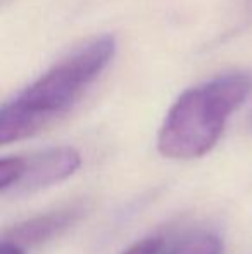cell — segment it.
<instances>
[{
    "label": "cell",
    "instance_id": "6da1fadb",
    "mask_svg": "<svg viewBox=\"0 0 252 254\" xmlns=\"http://www.w3.org/2000/svg\"><path fill=\"white\" fill-rule=\"evenodd\" d=\"M116 54V38L101 35L81 44L0 109V144L37 135L67 114Z\"/></svg>",
    "mask_w": 252,
    "mask_h": 254
},
{
    "label": "cell",
    "instance_id": "7a4b0ae2",
    "mask_svg": "<svg viewBox=\"0 0 252 254\" xmlns=\"http://www.w3.org/2000/svg\"><path fill=\"white\" fill-rule=\"evenodd\" d=\"M251 90L252 76L246 71H226L187 88L159 128L157 151L176 161L199 159L211 152Z\"/></svg>",
    "mask_w": 252,
    "mask_h": 254
},
{
    "label": "cell",
    "instance_id": "3957f363",
    "mask_svg": "<svg viewBox=\"0 0 252 254\" xmlns=\"http://www.w3.org/2000/svg\"><path fill=\"white\" fill-rule=\"evenodd\" d=\"M21 175L9 195L33 194L73 177L81 166V156L74 147H50L40 152L19 156Z\"/></svg>",
    "mask_w": 252,
    "mask_h": 254
},
{
    "label": "cell",
    "instance_id": "277c9868",
    "mask_svg": "<svg viewBox=\"0 0 252 254\" xmlns=\"http://www.w3.org/2000/svg\"><path fill=\"white\" fill-rule=\"evenodd\" d=\"M85 213L83 204H71L62 209L49 211V213L38 214L23 223L14 225L5 232L3 239L14 244L21 246H38L47 241L59 237L61 234L71 228Z\"/></svg>",
    "mask_w": 252,
    "mask_h": 254
},
{
    "label": "cell",
    "instance_id": "5b68a950",
    "mask_svg": "<svg viewBox=\"0 0 252 254\" xmlns=\"http://www.w3.org/2000/svg\"><path fill=\"white\" fill-rule=\"evenodd\" d=\"M164 254H223V241L214 232L199 230L180 239Z\"/></svg>",
    "mask_w": 252,
    "mask_h": 254
},
{
    "label": "cell",
    "instance_id": "8992f818",
    "mask_svg": "<svg viewBox=\"0 0 252 254\" xmlns=\"http://www.w3.org/2000/svg\"><path fill=\"white\" fill-rule=\"evenodd\" d=\"M162 248H164V241L161 237H147L135 242L121 254H162Z\"/></svg>",
    "mask_w": 252,
    "mask_h": 254
},
{
    "label": "cell",
    "instance_id": "52a82bcc",
    "mask_svg": "<svg viewBox=\"0 0 252 254\" xmlns=\"http://www.w3.org/2000/svg\"><path fill=\"white\" fill-rule=\"evenodd\" d=\"M0 254H26V253H24V249L21 246L2 239V242H0Z\"/></svg>",
    "mask_w": 252,
    "mask_h": 254
},
{
    "label": "cell",
    "instance_id": "ba28073f",
    "mask_svg": "<svg viewBox=\"0 0 252 254\" xmlns=\"http://www.w3.org/2000/svg\"><path fill=\"white\" fill-rule=\"evenodd\" d=\"M247 9H249L251 12H252V0H247Z\"/></svg>",
    "mask_w": 252,
    "mask_h": 254
},
{
    "label": "cell",
    "instance_id": "9c48e42d",
    "mask_svg": "<svg viewBox=\"0 0 252 254\" xmlns=\"http://www.w3.org/2000/svg\"><path fill=\"white\" fill-rule=\"evenodd\" d=\"M251 130H252V114H251Z\"/></svg>",
    "mask_w": 252,
    "mask_h": 254
}]
</instances>
